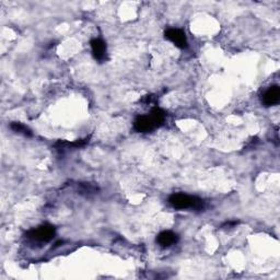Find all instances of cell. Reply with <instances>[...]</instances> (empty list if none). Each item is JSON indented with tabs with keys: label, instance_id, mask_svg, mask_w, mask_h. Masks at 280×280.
Listing matches in <instances>:
<instances>
[{
	"label": "cell",
	"instance_id": "obj_1",
	"mask_svg": "<svg viewBox=\"0 0 280 280\" xmlns=\"http://www.w3.org/2000/svg\"><path fill=\"white\" fill-rule=\"evenodd\" d=\"M169 203L175 209L201 210L205 206L203 199L196 196L184 194V193H177V194L171 195V197L169 198Z\"/></svg>",
	"mask_w": 280,
	"mask_h": 280
},
{
	"label": "cell",
	"instance_id": "obj_2",
	"mask_svg": "<svg viewBox=\"0 0 280 280\" xmlns=\"http://www.w3.org/2000/svg\"><path fill=\"white\" fill-rule=\"evenodd\" d=\"M55 236V228L53 226H45L39 227L38 229H33L26 233V237L31 240L36 242H48L52 240Z\"/></svg>",
	"mask_w": 280,
	"mask_h": 280
},
{
	"label": "cell",
	"instance_id": "obj_3",
	"mask_svg": "<svg viewBox=\"0 0 280 280\" xmlns=\"http://www.w3.org/2000/svg\"><path fill=\"white\" fill-rule=\"evenodd\" d=\"M165 39L172 42L178 48H186L187 47V39L185 32L180 29H169L164 33Z\"/></svg>",
	"mask_w": 280,
	"mask_h": 280
},
{
	"label": "cell",
	"instance_id": "obj_4",
	"mask_svg": "<svg viewBox=\"0 0 280 280\" xmlns=\"http://www.w3.org/2000/svg\"><path fill=\"white\" fill-rule=\"evenodd\" d=\"M91 49H92L93 57L100 63H103L108 58V48L104 41L100 39H94L91 41Z\"/></svg>",
	"mask_w": 280,
	"mask_h": 280
},
{
	"label": "cell",
	"instance_id": "obj_5",
	"mask_svg": "<svg viewBox=\"0 0 280 280\" xmlns=\"http://www.w3.org/2000/svg\"><path fill=\"white\" fill-rule=\"evenodd\" d=\"M134 128L138 132H149L155 129L157 126H155L153 119L151 118L150 115H142L135 119Z\"/></svg>",
	"mask_w": 280,
	"mask_h": 280
},
{
	"label": "cell",
	"instance_id": "obj_6",
	"mask_svg": "<svg viewBox=\"0 0 280 280\" xmlns=\"http://www.w3.org/2000/svg\"><path fill=\"white\" fill-rule=\"evenodd\" d=\"M263 103L266 107H272V105L277 104L280 100V89L278 86H273L265 91L263 94Z\"/></svg>",
	"mask_w": 280,
	"mask_h": 280
},
{
	"label": "cell",
	"instance_id": "obj_7",
	"mask_svg": "<svg viewBox=\"0 0 280 280\" xmlns=\"http://www.w3.org/2000/svg\"><path fill=\"white\" fill-rule=\"evenodd\" d=\"M178 241V236L173 231H163L157 237V243L161 247H169Z\"/></svg>",
	"mask_w": 280,
	"mask_h": 280
},
{
	"label": "cell",
	"instance_id": "obj_8",
	"mask_svg": "<svg viewBox=\"0 0 280 280\" xmlns=\"http://www.w3.org/2000/svg\"><path fill=\"white\" fill-rule=\"evenodd\" d=\"M150 116L153 119V122L155 124V126L161 127L164 122H165V112L162 108H160L159 107H154L150 112Z\"/></svg>",
	"mask_w": 280,
	"mask_h": 280
},
{
	"label": "cell",
	"instance_id": "obj_9",
	"mask_svg": "<svg viewBox=\"0 0 280 280\" xmlns=\"http://www.w3.org/2000/svg\"><path fill=\"white\" fill-rule=\"evenodd\" d=\"M10 128L13 130L18 132V134H21V135H24L27 137H31L32 135V131L29 127H26L23 124H21L19 122H13L10 124Z\"/></svg>",
	"mask_w": 280,
	"mask_h": 280
},
{
	"label": "cell",
	"instance_id": "obj_10",
	"mask_svg": "<svg viewBox=\"0 0 280 280\" xmlns=\"http://www.w3.org/2000/svg\"><path fill=\"white\" fill-rule=\"evenodd\" d=\"M142 102L146 105H155L157 104V96L155 95H146L144 99H142Z\"/></svg>",
	"mask_w": 280,
	"mask_h": 280
}]
</instances>
